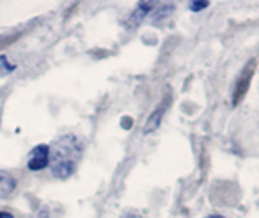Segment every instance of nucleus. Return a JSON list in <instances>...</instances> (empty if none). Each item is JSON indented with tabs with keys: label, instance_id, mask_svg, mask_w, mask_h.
<instances>
[{
	"label": "nucleus",
	"instance_id": "obj_1",
	"mask_svg": "<svg viewBox=\"0 0 259 218\" xmlns=\"http://www.w3.org/2000/svg\"><path fill=\"white\" fill-rule=\"evenodd\" d=\"M82 148L73 135H66L60 138L52 150H51V169L52 174L58 179H67L70 177L78 165V160L81 157Z\"/></svg>",
	"mask_w": 259,
	"mask_h": 218
},
{
	"label": "nucleus",
	"instance_id": "obj_2",
	"mask_svg": "<svg viewBox=\"0 0 259 218\" xmlns=\"http://www.w3.org/2000/svg\"><path fill=\"white\" fill-rule=\"evenodd\" d=\"M254 67H256L254 60H248L245 63V66L242 67L241 73L236 78L233 92H232V105H235V107L239 105V102H242V99L245 98L248 87H250V82H251V78L254 75Z\"/></svg>",
	"mask_w": 259,
	"mask_h": 218
},
{
	"label": "nucleus",
	"instance_id": "obj_3",
	"mask_svg": "<svg viewBox=\"0 0 259 218\" xmlns=\"http://www.w3.org/2000/svg\"><path fill=\"white\" fill-rule=\"evenodd\" d=\"M51 150L48 145H37L28 156V168L31 171H40L49 165Z\"/></svg>",
	"mask_w": 259,
	"mask_h": 218
},
{
	"label": "nucleus",
	"instance_id": "obj_4",
	"mask_svg": "<svg viewBox=\"0 0 259 218\" xmlns=\"http://www.w3.org/2000/svg\"><path fill=\"white\" fill-rule=\"evenodd\" d=\"M16 189V179L8 172L0 169V198L10 197Z\"/></svg>",
	"mask_w": 259,
	"mask_h": 218
},
{
	"label": "nucleus",
	"instance_id": "obj_5",
	"mask_svg": "<svg viewBox=\"0 0 259 218\" xmlns=\"http://www.w3.org/2000/svg\"><path fill=\"white\" fill-rule=\"evenodd\" d=\"M163 115H165V107L157 108L156 112H153V113H151V116L148 118V121H147L145 127H144V133H153V132H156V130L160 127V124H162V118H163Z\"/></svg>",
	"mask_w": 259,
	"mask_h": 218
},
{
	"label": "nucleus",
	"instance_id": "obj_6",
	"mask_svg": "<svg viewBox=\"0 0 259 218\" xmlns=\"http://www.w3.org/2000/svg\"><path fill=\"white\" fill-rule=\"evenodd\" d=\"M151 8H153V4H147V2L139 4V5H138V8L135 10V13L132 14V17H130V20H132V23H133V25L141 23V22L145 19V16L151 11Z\"/></svg>",
	"mask_w": 259,
	"mask_h": 218
},
{
	"label": "nucleus",
	"instance_id": "obj_7",
	"mask_svg": "<svg viewBox=\"0 0 259 218\" xmlns=\"http://www.w3.org/2000/svg\"><path fill=\"white\" fill-rule=\"evenodd\" d=\"M16 70V64H11L7 55H0V76H7Z\"/></svg>",
	"mask_w": 259,
	"mask_h": 218
},
{
	"label": "nucleus",
	"instance_id": "obj_8",
	"mask_svg": "<svg viewBox=\"0 0 259 218\" xmlns=\"http://www.w3.org/2000/svg\"><path fill=\"white\" fill-rule=\"evenodd\" d=\"M209 5H210L209 2H191V4H189V10H191L192 13H200V11L206 10Z\"/></svg>",
	"mask_w": 259,
	"mask_h": 218
},
{
	"label": "nucleus",
	"instance_id": "obj_9",
	"mask_svg": "<svg viewBox=\"0 0 259 218\" xmlns=\"http://www.w3.org/2000/svg\"><path fill=\"white\" fill-rule=\"evenodd\" d=\"M122 218H144V215L133 212V210H126L125 213H122Z\"/></svg>",
	"mask_w": 259,
	"mask_h": 218
},
{
	"label": "nucleus",
	"instance_id": "obj_10",
	"mask_svg": "<svg viewBox=\"0 0 259 218\" xmlns=\"http://www.w3.org/2000/svg\"><path fill=\"white\" fill-rule=\"evenodd\" d=\"M0 218H14L10 212H2L0 210Z\"/></svg>",
	"mask_w": 259,
	"mask_h": 218
},
{
	"label": "nucleus",
	"instance_id": "obj_11",
	"mask_svg": "<svg viewBox=\"0 0 259 218\" xmlns=\"http://www.w3.org/2000/svg\"><path fill=\"white\" fill-rule=\"evenodd\" d=\"M206 218H226V216H223V215H220V213H210V215H207Z\"/></svg>",
	"mask_w": 259,
	"mask_h": 218
}]
</instances>
